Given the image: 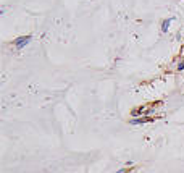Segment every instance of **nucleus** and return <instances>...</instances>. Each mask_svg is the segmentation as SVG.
<instances>
[{
	"label": "nucleus",
	"mask_w": 184,
	"mask_h": 173,
	"mask_svg": "<svg viewBox=\"0 0 184 173\" xmlns=\"http://www.w3.org/2000/svg\"><path fill=\"white\" fill-rule=\"evenodd\" d=\"M29 41H31V36L28 34V36H20V37H16L15 41H13V45L16 49H23L26 44H29Z\"/></svg>",
	"instance_id": "obj_1"
},
{
	"label": "nucleus",
	"mask_w": 184,
	"mask_h": 173,
	"mask_svg": "<svg viewBox=\"0 0 184 173\" xmlns=\"http://www.w3.org/2000/svg\"><path fill=\"white\" fill-rule=\"evenodd\" d=\"M150 122H153L152 117H141V118L131 120V125H142V123H150Z\"/></svg>",
	"instance_id": "obj_2"
},
{
	"label": "nucleus",
	"mask_w": 184,
	"mask_h": 173,
	"mask_svg": "<svg viewBox=\"0 0 184 173\" xmlns=\"http://www.w3.org/2000/svg\"><path fill=\"white\" fill-rule=\"evenodd\" d=\"M147 113H150L149 112V107H137L133 110V113L131 115H134V117H137V115H147Z\"/></svg>",
	"instance_id": "obj_3"
},
{
	"label": "nucleus",
	"mask_w": 184,
	"mask_h": 173,
	"mask_svg": "<svg viewBox=\"0 0 184 173\" xmlns=\"http://www.w3.org/2000/svg\"><path fill=\"white\" fill-rule=\"evenodd\" d=\"M171 21H173V20L170 18V20H165V21L162 23V32H166V31H168V28H170V23H171Z\"/></svg>",
	"instance_id": "obj_4"
},
{
	"label": "nucleus",
	"mask_w": 184,
	"mask_h": 173,
	"mask_svg": "<svg viewBox=\"0 0 184 173\" xmlns=\"http://www.w3.org/2000/svg\"><path fill=\"white\" fill-rule=\"evenodd\" d=\"M129 167H126V168H121V170H118V171H115V173H129Z\"/></svg>",
	"instance_id": "obj_5"
},
{
	"label": "nucleus",
	"mask_w": 184,
	"mask_h": 173,
	"mask_svg": "<svg viewBox=\"0 0 184 173\" xmlns=\"http://www.w3.org/2000/svg\"><path fill=\"white\" fill-rule=\"evenodd\" d=\"M178 70H179V71L184 70V60H182V63H179V65H178Z\"/></svg>",
	"instance_id": "obj_6"
}]
</instances>
